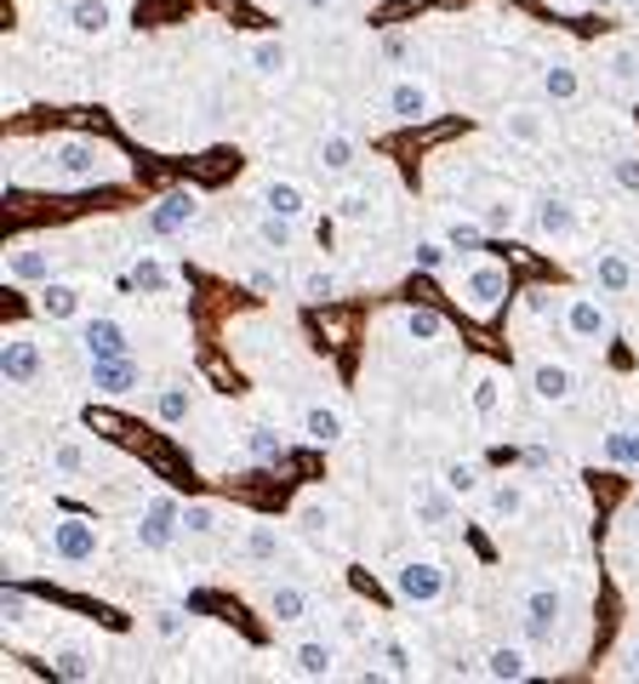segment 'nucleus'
<instances>
[{"label": "nucleus", "mask_w": 639, "mask_h": 684, "mask_svg": "<svg viewBox=\"0 0 639 684\" xmlns=\"http://www.w3.org/2000/svg\"><path fill=\"white\" fill-rule=\"evenodd\" d=\"M120 171V154L92 143V137H63V143L52 149V178L70 183V189H86V183H104Z\"/></svg>", "instance_id": "1"}, {"label": "nucleus", "mask_w": 639, "mask_h": 684, "mask_svg": "<svg viewBox=\"0 0 639 684\" xmlns=\"http://www.w3.org/2000/svg\"><path fill=\"white\" fill-rule=\"evenodd\" d=\"M131 536H138L143 554H166V547L183 536V502L172 491H155L149 507L138 513V525H131Z\"/></svg>", "instance_id": "2"}, {"label": "nucleus", "mask_w": 639, "mask_h": 684, "mask_svg": "<svg viewBox=\"0 0 639 684\" xmlns=\"http://www.w3.org/2000/svg\"><path fill=\"white\" fill-rule=\"evenodd\" d=\"M446 588H451V570L440 559H428V554L394 565V594L406 599V605H440Z\"/></svg>", "instance_id": "3"}, {"label": "nucleus", "mask_w": 639, "mask_h": 684, "mask_svg": "<svg viewBox=\"0 0 639 684\" xmlns=\"http://www.w3.org/2000/svg\"><path fill=\"white\" fill-rule=\"evenodd\" d=\"M52 554L63 565H92L104 554V525L86 520V513H57L52 520Z\"/></svg>", "instance_id": "4"}, {"label": "nucleus", "mask_w": 639, "mask_h": 684, "mask_svg": "<svg viewBox=\"0 0 639 684\" xmlns=\"http://www.w3.org/2000/svg\"><path fill=\"white\" fill-rule=\"evenodd\" d=\"M565 331L577 336L583 349H605V342L617 336L611 308L599 302V291H571V297H565Z\"/></svg>", "instance_id": "5"}, {"label": "nucleus", "mask_w": 639, "mask_h": 684, "mask_svg": "<svg viewBox=\"0 0 639 684\" xmlns=\"http://www.w3.org/2000/svg\"><path fill=\"white\" fill-rule=\"evenodd\" d=\"M0 371H7V383L12 388H35L41 383V371H46V349H41V336L35 331H7L0 336Z\"/></svg>", "instance_id": "6"}, {"label": "nucleus", "mask_w": 639, "mask_h": 684, "mask_svg": "<svg viewBox=\"0 0 639 684\" xmlns=\"http://www.w3.org/2000/svg\"><path fill=\"white\" fill-rule=\"evenodd\" d=\"M200 212H206V194H200V189H166V194L149 205V223H143V228H149L155 239H172V234L194 228Z\"/></svg>", "instance_id": "7"}, {"label": "nucleus", "mask_w": 639, "mask_h": 684, "mask_svg": "<svg viewBox=\"0 0 639 684\" xmlns=\"http://www.w3.org/2000/svg\"><path fill=\"white\" fill-rule=\"evenodd\" d=\"M462 308L475 320H497V308H502V297H509V268H497V263H475L462 274Z\"/></svg>", "instance_id": "8"}, {"label": "nucleus", "mask_w": 639, "mask_h": 684, "mask_svg": "<svg viewBox=\"0 0 639 684\" xmlns=\"http://www.w3.org/2000/svg\"><path fill=\"white\" fill-rule=\"evenodd\" d=\"M457 491L446 485V479H417L412 485V520L423 525V531H451L457 525Z\"/></svg>", "instance_id": "9"}, {"label": "nucleus", "mask_w": 639, "mask_h": 684, "mask_svg": "<svg viewBox=\"0 0 639 684\" xmlns=\"http://www.w3.org/2000/svg\"><path fill=\"white\" fill-rule=\"evenodd\" d=\"M520 616H525V639L549 644L560 633V616H565V594L554 588V581H536V588L520 599Z\"/></svg>", "instance_id": "10"}, {"label": "nucleus", "mask_w": 639, "mask_h": 684, "mask_svg": "<svg viewBox=\"0 0 639 684\" xmlns=\"http://www.w3.org/2000/svg\"><path fill=\"white\" fill-rule=\"evenodd\" d=\"M7 280H18V286L57 280V252L46 239H18V246H7Z\"/></svg>", "instance_id": "11"}, {"label": "nucleus", "mask_w": 639, "mask_h": 684, "mask_svg": "<svg viewBox=\"0 0 639 684\" xmlns=\"http://www.w3.org/2000/svg\"><path fill=\"white\" fill-rule=\"evenodd\" d=\"M583 268H588V280H594L599 297H622V291H633V280H639L633 263H628V252H617V246H599Z\"/></svg>", "instance_id": "12"}, {"label": "nucleus", "mask_w": 639, "mask_h": 684, "mask_svg": "<svg viewBox=\"0 0 639 684\" xmlns=\"http://www.w3.org/2000/svg\"><path fill=\"white\" fill-rule=\"evenodd\" d=\"M81 349H86V360H120V354H131V331L115 314H97L81 325Z\"/></svg>", "instance_id": "13"}, {"label": "nucleus", "mask_w": 639, "mask_h": 684, "mask_svg": "<svg viewBox=\"0 0 639 684\" xmlns=\"http://www.w3.org/2000/svg\"><path fill=\"white\" fill-rule=\"evenodd\" d=\"M35 314H41L46 325L81 320V314H86V291L70 286V280H46V286H35Z\"/></svg>", "instance_id": "14"}, {"label": "nucleus", "mask_w": 639, "mask_h": 684, "mask_svg": "<svg viewBox=\"0 0 639 684\" xmlns=\"http://www.w3.org/2000/svg\"><path fill=\"white\" fill-rule=\"evenodd\" d=\"M428 115H434V92H428V81L406 75V81H394V86H388V120L417 126V120H428Z\"/></svg>", "instance_id": "15"}, {"label": "nucleus", "mask_w": 639, "mask_h": 684, "mask_svg": "<svg viewBox=\"0 0 639 684\" xmlns=\"http://www.w3.org/2000/svg\"><path fill=\"white\" fill-rule=\"evenodd\" d=\"M531 223H536V234H543V239H571V234L583 228V212L565 194H543V200L531 205Z\"/></svg>", "instance_id": "16"}, {"label": "nucleus", "mask_w": 639, "mask_h": 684, "mask_svg": "<svg viewBox=\"0 0 639 684\" xmlns=\"http://www.w3.org/2000/svg\"><path fill=\"white\" fill-rule=\"evenodd\" d=\"M531 394L543 405H571L577 399V376H571L565 360H536L531 365Z\"/></svg>", "instance_id": "17"}, {"label": "nucleus", "mask_w": 639, "mask_h": 684, "mask_svg": "<svg viewBox=\"0 0 639 684\" xmlns=\"http://www.w3.org/2000/svg\"><path fill=\"white\" fill-rule=\"evenodd\" d=\"M502 137L520 149H543L549 143V115L536 109V103H514L509 115H502Z\"/></svg>", "instance_id": "18"}, {"label": "nucleus", "mask_w": 639, "mask_h": 684, "mask_svg": "<svg viewBox=\"0 0 639 684\" xmlns=\"http://www.w3.org/2000/svg\"><path fill=\"white\" fill-rule=\"evenodd\" d=\"M92 388L109 394V399H120V394H131V388H143V371H138V360H131V354H120V360H92Z\"/></svg>", "instance_id": "19"}, {"label": "nucleus", "mask_w": 639, "mask_h": 684, "mask_svg": "<svg viewBox=\"0 0 639 684\" xmlns=\"http://www.w3.org/2000/svg\"><path fill=\"white\" fill-rule=\"evenodd\" d=\"M525 507H531L525 479H497V485L486 491V520H491V525H514Z\"/></svg>", "instance_id": "20"}, {"label": "nucleus", "mask_w": 639, "mask_h": 684, "mask_svg": "<svg viewBox=\"0 0 639 684\" xmlns=\"http://www.w3.org/2000/svg\"><path fill=\"white\" fill-rule=\"evenodd\" d=\"M115 0H70V29L81 34V41H104V34H115Z\"/></svg>", "instance_id": "21"}, {"label": "nucleus", "mask_w": 639, "mask_h": 684, "mask_svg": "<svg viewBox=\"0 0 639 684\" xmlns=\"http://www.w3.org/2000/svg\"><path fill=\"white\" fill-rule=\"evenodd\" d=\"M246 68H252L257 81H280L286 68H291V46L280 41V34H263V41L246 46Z\"/></svg>", "instance_id": "22"}, {"label": "nucleus", "mask_w": 639, "mask_h": 684, "mask_svg": "<svg viewBox=\"0 0 639 684\" xmlns=\"http://www.w3.org/2000/svg\"><path fill=\"white\" fill-rule=\"evenodd\" d=\"M338 520H343V507L331 496H302L297 502V525H302V536H315V542H326L331 531H338Z\"/></svg>", "instance_id": "23"}, {"label": "nucleus", "mask_w": 639, "mask_h": 684, "mask_svg": "<svg viewBox=\"0 0 639 684\" xmlns=\"http://www.w3.org/2000/svg\"><path fill=\"white\" fill-rule=\"evenodd\" d=\"M291 667H297V678H338V644H326V639L297 644Z\"/></svg>", "instance_id": "24"}, {"label": "nucleus", "mask_w": 639, "mask_h": 684, "mask_svg": "<svg viewBox=\"0 0 639 684\" xmlns=\"http://www.w3.org/2000/svg\"><path fill=\"white\" fill-rule=\"evenodd\" d=\"M302 434H309L315 445H338L343 434H349V417L338 405H326V399H315L309 410H302Z\"/></svg>", "instance_id": "25"}, {"label": "nucleus", "mask_w": 639, "mask_h": 684, "mask_svg": "<svg viewBox=\"0 0 639 684\" xmlns=\"http://www.w3.org/2000/svg\"><path fill=\"white\" fill-rule=\"evenodd\" d=\"M486 678L520 684V678H531V656H525L520 644H491V650H486Z\"/></svg>", "instance_id": "26"}, {"label": "nucleus", "mask_w": 639, "mask_h": 684, "mask_svg": "<svg viewBox=\"0 0 639 684\" xmlns=\"http://www.w3.org/2000/svg\"><path fill=\"white\" fill-rule=\"evenodd\" d=\"M263 212H275V217H291V223H302L309 217V194H302V183H286V178H275L263 189Z\"/></svg>", "instance_id": "27"}, {"label": "nucleus", "mask_w": 639, "mask_h": 684, "mask_svg": "<svg viewBox=\"0 0 639 684\" xmlns=\"http://www.w3.org/2000/svg\"><path fill=\"white\" fill-rule=\"evenodd\" d=\"M536 86H543L549 103H577L583 97V68L577 63H549L543 75H536Z\"/></svg>", "instance_id": "28"}, {"label": "nucleus", "mask_w": 639, "mask_h": 684, "mask_svg": "<svg viewBox=\"0 0 639 684\" xmlns=\"http://www.w3.org/2000/svg\"><path fill=\"white\" fill-rule=\"evenodd\" d=\"M354 154H360V149H354V137H349V131H326L320 143H315V165L331 171V178H343V171L354 165Z\"/></svg>", "instance_id": "29"}, {"label": "nucleus", "mask_w": 639, "mask_h": 684, "mask_svg": "<svg viewBox=\"0 0 639 684\" xmlns=\"http://www.w3.org/2000/svg\"><path fill=\"white\" fill-rule=\"evenodd\" d=\"M241 554L252 565H275L280 559V525H268V520H252L246 536H241Z\"/></svg>", "instance_id": "30"}, {"label": "nucleus", "mask_w": 639, "mask_h": 684, "mask_svg": "<svg viewBox=\"0 0 639 684\" xmlns=\"http://www.w3.org/2000/svg\"><path fill=\"white\" fill-rule=\"evenodd\" d=\"M131 286H138L143 297H166V291H178V274L166 268L155 252H143V257H138V268H131Z\"/></svg>", "instance_id": "31"}, {"label": "nucleus", "mask_w": 639, "mask_h": 684, "mask_svg": "<svg viewBox=\"0 0 639 684\" xmlns=\"http://www.w3.org/2000/svg\"><path fill=\"white\" fill-rule=\"evenodd\" d=\"M86 445L75 439V434H63V439H52V451H46V468L57 473V479H81L86 473Z\"/></svg>", "instance_id": "32"}, {"label": "nucleus", "mask_w": 639, "mask_h": 684, "mask_svg": "<svg viewBox=\"0 0 639 684\" xmlns=\"http://www.w3.org/2000/svg\"><path fill=\"white\" fill-rule=\"evenodd\" d=\"M52 673L70 678V684H86V678L97 673V656H92L86 644H57V650H52Z\"/></svg>", "instance_id": "33"}, {"label": "nucleus", "mask_w": 639, "mask_h": 684, "mask_svg": "<svg viewBox=\"0 0 639 684\" xmlns=\"http://www.w3.org/2000/svg\"><path fill=\"white\" fill-rule=\"evenodd\" d=\"M468 410H475L480 423H497V410H502V376H497V371H475V388H468Z\"/></svg>", "instance_id": "34"}, {"label": "nucleus", "mask_w": 639, "mask_h": 684, "mask_svg": "<svg viewBox=\"0 0 639 684\" xmlns=\"http://www.w3.org/2000/svg\"><path fill=\"white\" fill-rule=\"evenodd\" d=\"M331 217L349 223V228L372 223V217H377V194H372V189H343L338 200H331Z\"/></svg>", "instance_id": "35"}, {"label": "nucleus", "mask_w": 639, "mask_h": 684, "mask_svg": "<svg viewBox=\"0 0 639 684\" xmlns=\"http://www.w3.org/2000/svg\"><path fill=\"white\" fill-rule=\"evenodd\" d=\"M268 616H275L280 628H297L302 616H309V594H302L297 581H280V588L268 594Z\"/></svg>", "instance_id": "36"}, {"label": "nucleus", "mask_w": 639, "mask_h": 684, "mask_svg": "<svg viewBox=\"0 0 639 684\" xmlns=\"http://www.w3.org/2000/svg\"><path fill=\"white\" fill-rule=\"evenodd\" d=\"M605 462L611 468H639V423H622L605 434Z\"/></svg>", "instance_id": "37"}, {"label": "nucleus", "mask_w": 639, "mask_h": 684, "mask_svg": "<svg viewBox=\"0 0 639 684\" xmlns=\"http://www.w3.org/2000/svg\"><path fill=\"white\" fill-rule=\"evenodd\" d=\"M189 410H194L189 383H160V394H155V417L160 423H189Z\"/></svg>", "instance_id": "38"}, {"label": "nucleus", "mask_w": 639, "mask_h": 684, "mask_svg": "<svg viewBox=\"0 0 639 684\" xmlns=\"http://www.w3.org/2000/svg\"><path fill=\"white\" fill-rule=\"evenodd\" d=\"M372 656L388 667V678H412V673H417V656H412V644H406V639H377V644H372Z\"/></svg>", "instance_id": "39"}, {"label": "nucleus", "mask_w": 639, "mask_h": 684, "mask_svg": "<svg viewBox=\"0 0 639 684\" xmlns=\"http://www.w3.org/2000/svg\"><path fill=\"white\" fill-rule=\"evenodd\" d=\"M480 223H486V234H514V228H520V200H514V194H491L486 212H480Z\"/></svg>", "instance_id": "40"}, {"label": "nucleus", "mask_w": 639, "mask_h": 684, "mask_svg": "<svg viewBox=\"0 0 639 684\" xmlns=\"http://www.w3.org/2000/svg\"><path fill=\"white\" fill-rule=\"evenodd\" d=\"M246 457H252V462H286V434L268 428V423H257V428L246 434Z\"/></svg>", "instance_id": "41"}, {"label": "nucleus", "mask_w": 639, "mask_h": 684, "mask_svg": "<svg viewBox=\"0 0 639 684\" xmlns=\"http://www.w3.org/2000/svg\"><path fill=\"white\" fill-rule=\"evenodd\" d=\"M599 68H605L617 86H639V46H611V52L599 57Z\"/></svg>", "instance_id": "42"}, {"label": "nucleus", "mask_w": 639, "mask_h": 684, "mask_svg": "<svg viewBox=\"0 0 639 684\" xmlns=\"http://www.w3.org/2000/svg\"><path fill=\"white\" fill-rule=\"evenodd\" d=\"M440 479H446V485H451L457 496H475V491L486 485V479H480V462H475V457H457V462H446V468H440Z\"/></svg>", "instance_id": "43"}, {"label": "nucleus", "mask_w": 639, "mask_h": 684, "mask_svg": "<svg viewBox=\"0 0 639 684\" xmlns=\"http://www.w3.org/2000/svg\"><path fill=\"white\" fill-rule=\"evenodd\" d=\"M257 239H263L268 252H291L297 223H291V217H275V212H263V217H257Z\"/></svg>", "instance_id": "44"}, {"label": "nucleus", "mask_w": 639, "mask_h": 684, "mask_svg": "<svg viewBox=\"0 0 639 684\" xmlns=\"http://www.w3.org/2000/svg\"><path fill=\"white\" fill-rule=\"evenodd\" d=\"M451 246H446V234L440 239H417V252H412V263H417V274H446L451 268Z\"/></svg>", "instance_id": "45"}, {"label": "nucleus", "mask_w": 639, "mask_h": 684, "mask_svg": "<svg viewBox=\"0 0 639 684\" xmlns=\"http://www.w3.org/2000/svg\"><path fill=\"white\" fill-rule=\"evenodd\" d=\"M486 239H491V234H486L480 217H457V223L446 228V246H451V252H480Z\"/></svg>", "instance_id": "46"}, {"label": "nucleus", "mask_w": 639, "mask_h": 684, "mask_svg": "<svg viewBox=\"0 0 639 684\" xmlns=\"http://www.w3.org/2000/svg\"><path fill=\"white\" fill-rule=\"evenodd\" d=\"M297 291H302V302H331V297H338V274H331V268H309L297 280Z\"/></svg>", "instance_id": "47"}, {"label": "nucleus", "mask_w": 639, "mask_h": 684, "mask_svg": "<svg viewBox=\"0 0 639 684\" xmlns=\"http://www.w3.org/2000/svg\"><path fill=\"white\" fill-rule=\"evenodd\" d=\"M149 628H155V639H166V644H172V639H183V633H189V610H178V605H160V610L149 616Z\"/></svg>", "instance_id": "48"}, {"label": "nucleus", "mask_w": 639, "mask_h": 684, "mask_svg": "<svg viewBox=\"0 0 639 684\" xmlns=\"http://www.w3.org/2000/svg\"><path fill=\"white\" fill-rule=\"evenodd\" d=\"M406 336L412 342H440L446 336V320L434 314V308H412V314H406Z\"/></svg>", "instance_id": "49"}, {"label": "nucleus", "mask_w": 639, "mask_h": 684, "mask_svg": "<svg viewBox=\"0 0 639 684\" xmlns=\"http://www.w3.org/2000/svg\"><path fill=\"white\" fill-rule=\"evenodd\" d=\"M611 183H617L622 194H639V149L611 154Z\"/></svg>", "instance_id": "50"}, {"label": "nucleus", "mask_w": 639, "mask_h": 684, "mask_svg": "<svg viewBox=\"0 0 639 684\" xmlns=\"http://www.w3.org/2000/svg\"><path fill=\"white\" fill-rule=\"evenodd\" d=\"M183 531L189 536H212L217 531V507L212 502H183Z\"/></svg>", "instance_id": "51"}, {"label": "nucleus", "mask_w": 639, "mask_h": 684, "mask_svg": "<svg viewBox=\"0 0 639 684\" xmlns=\"http://www.w3.org/2000/svg\"><path fill=\"white\" fill-rule=\"evenodd\" d=\"M0 616H7V622H12V628H23V622H29V616H35V605H29V599H23L18 588H7V594H0Z\"/></svg>", "instance_id": "52"}, {"label": "nucleus", "mask_w": 639, "mask_h": 684, "mask_svg": "<svg viewBox=\"0 0 639 684\" xmlns=\"http://www.w3.org/2000/svg\"><path fill=\"white\" fill-rule=\"evenodd\" d=\"M525 314L549 320V314H554V291H525Z\"/></svg>", "instance_id": "53"}, {"label": "nucleus", "mask_w": 639, "mask_h": 684, "mask_svg": "<svg viewBox=\"0 0 639 684\" xmlns=\"http://www.w3.org/2000/svg\"><path fill=\"white\" fill-rule=\"evenodd\" d=\"M29 570V547L23 542H12V576H23Z\"/></svg>", "instance_id": "54"}, {"label": "nucleus", "mask_w": 639, "mask_h": 684, "mask_svg": "<svg viewBox=\"0 0 639 684\" xmlns=\"http://www.w3.org/2000/svg\"><path fill=\"white\" fill-rule=\"evenodd\" d=\"M302 7H309V12H338L343 0H302Z\"/></svg>", "instance_id": "55"}, {"label": "nucleus", "mask_w": 639, "mask_h": 684, "mask_svg": "<svg viewBox=\"0 0 639 684\" xmlns=\"http://www.w3.org/2000/svg\"><path fill=\"white\" fill-rule=\"evenodd\" d=\"M628 673L639 678V639H633V650H628Z\"/></svg>", "instance_id": "56"}, {"label": "nucleus", "mask_w": 639, "mask_h": 684, "mask_svg": "<svg viewBox=\"0 0 639 684\" xmlns=\"http://www.w3.org/2000/svg\"><path fill=\"white\" fill-rule=\"evenodd\" d=\"M605 7H633V0H605Z\"/></svg>", "instance_id": "57"}, {"label": "nucleus", "mask_w": 639, "mask_h": 684, "mask_svg": "<svg viewBox=\"0 0 639 684\" xmlns=\"http://www.w3.org/2000/svg\"><path fill=\"white\" fill-rule=\"evenodd\" d=\"M633 520H639V496H633Z\"/></svg>", "instance_id": "58"}]
</instances>
